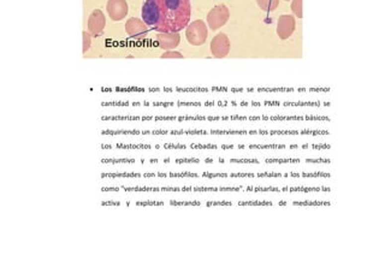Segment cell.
<instances>
[{"instance_id":"cell-1","label":"cell","mask_w":385,"mask_h":273,"mask_svg":"<svg viewBox=\"0 0 385 273\" xmlns=\"http://www.w3.org/2000/svg\"><path fill=\"white\" fill-rule=\"evenodd\" d=\"M190 0H145L142 18L159 33H178L190 19Z\"/></svg>"},{"instance_id":"cell-2","label":"cell","mask_w":385,"mask_h":273,"mask_svg":"<svg viewBox=\"0 0 385 273\" xmlns=\"http://www.w3.org/2000/svg\"><path fill=\"white\" fill-rule=\"evenodd\" d=\"M188 42L194 46H200L205 44L207 39V27L202 21H194L189 27L187 28Z\"/></svg>"},{"instance_id":"cell-3","label":"cell","mask_w":385,"mask_h":273,"mask_svg":"<svg viewBox=\"0 0 385 273\" xmlns=\"http://www.w3.org/2000/svg\"><path fill=\"white\" fill-rule=\"evenodd\" d=\"M229 10L225 5H217L212 8V10L208 12L207 15V22L208 25L212 30L219 29L221 27L227 23L228 19H229Z\"/></svg>"},{"instance_id":"cell-4","label":"cell","mask_w":385,"mask_h":273,"mask_svg":"<svg viewBox=\"0 0 385 273\" xmlns=\"http://www.w3.org/2000/svg\"><path fill=\"white\" fill-rule=\"evenodd\" d=\"M230 51V41L225 34H218L211 42V52L216 58H224Z\"/></svg>"},{"instance_id":"cell-5","label":"cell","mask_w":385,"mask_h":273,"mask_svg":"<svg viewBox=\"0 0 385 273\" xmlns=\"http://www.w3.org/2000/svg\"><path fill=\"white\" fill-rule=\"evenodd\" d=\"M106 8L112 21H121L128 15V4L125 0H108Z\"/></svg>"},{"instance_id":"cell-6","label":"cell","mask_w":385,"mask_h":273,"mask_svg":"<svg viewBox=\"0 0 385 273\" xmlns=\"http://www.w3.org/2000/svg\"><path fill=\"white\" fill-rule=\"evenodd\" d=\"M295 30V18L290 15L281 16L277 24V34L282 40H287Z\"/></svg>"},{"instance_id":"cell-7","label":"cell","mask_w":385,"mask_h":273,"mask_svg":"<svg viewBox=\"0 0 385 273\" xmlns=\"http://www.w3.org/2000/svg\"><path fill=\"white\" fill-rule=\"evenodd\" d=\"M105 23H106V21H105L104 13L100 10H94L92 15L89 16V19H88V29L90 30L93 35H99L104 30Z\"/></svg>"},{"instance_id":"cell-8","label":"cell","mask_w":385,"mask_h":273,"mask_svg":"<svg viewBox=\"0 0 385 273\" xmlns=\"http://www.w3.org/2000/svg\"><path fill=\"white\" fill-rule=\"evenodd\" d=\"M125 30L131 38H144L148 31L145 22L138 18H130L125 24Z\"/></svg>"},{"instance_id":"cell-9","label":"cell","mask_w":385,"mask_h":273,"mask_svg":"<svg viewBox=\"0 0 385 273\" xmlns=\"http://www.w3.org/2000/svg\"><path fill=\"white\" fill-rule=\"evenodd\" d=\"M159 46L164 50L175 48L179 44V35L177 33H162L158 35Z\"/></svg>"},{"instance_id":"cell-10","label":"cell","mask_w":385,"mask_h":273,"mask_svg":"<svg viewBox=\"0 0 385 273\" xmlns=\"http://www.w3.org/2000/svg\"><path fill=\"white\" fill-rule=\"evenodd\" d=\"M256 1H258L259 6L265 11L276 10L279 4V0H256Z\"/></svg>"},{"instance_id":"cell-11","label":"cell","mask_w":385,"mask_h":273,"mask_svg":"<svg viewBox=\"0 0 385 273\" xmlns=\"http://www.w3.org/2000/svg\"><path fill=\"white\" fill-rule=\"evenodd\" d=\"M292 10L298 17L304 16L302 15V0H293L292 1Z\"/></svg>"},{"instance_id":"cell-12","label":"cell","mask_w":385,"mask_h":273,"mask_svg":"<svg viewBox=\"0 0 385 273\" xmlns=\"http://www.w3.org/2000/svg\"><path fill=\"white\" fill-rule=\"evenodd\" d=\"M294 205L296 206H318V205H330L329 203H319V201H302V203H299V201H295Z\"/></svg>"},{"instance_id":"cell-13","label":"cell","mask_w":385,"mask_h":273,"mask_svg":"<svg viewBox=\"0 0 385 273\" xmlns=\"http://www.w3.org/2000/svg\"><path fill=\"white\" fill-rule=\"evenodd\" d=\"M182 57L183 56L178 52H167L165 53V55H162L161 58H182Z\"/></svg>"},{"instance_id":"cell-14","label":"cell","mask_w":385,"mask_h":273,"mask_svg":"<svg viewBox=\"0 0 385 273\" xmlns=\"http://www.w3.org/2000/svg\"><path fill=\"white\" fill-rule=\"evenodd\" d=\"M88 46H89V36H88L87 34L84 33V47H83L84 50L83 51H87Z\"/></svg>"},{"instance_id":"cell-15","label":"cell","mask_w":385,"mask_h":273,"mask_svg":"<svg viewBox=\"0 0 385 273\" xmlns=\"http://www.w3.org/2000/svg\"><path fill=\"white\" fill-rule=\"evenodd\" d=\"M307 161H309V163H316V161H318V163H329L330 160H327V159L326 160H308L307 159Z\"/></svg>"}]
</instances>
